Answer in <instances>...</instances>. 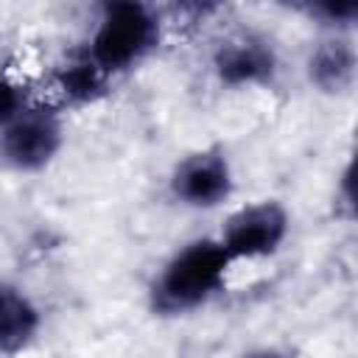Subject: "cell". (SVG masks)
Listing matches in <instances>:
<instances>
[{"mask_svg": "<svg viewBox=\"0 0 358 358\" xmlns=\"http://www.w3.org/2000/svg\"><path fill=\"white\" fill-rule=\"evenodd\" d=\"M232 268L235 263L213 232L187 238L151 274L145 285V305L157 319L193 316L227 291Z\"/></svg>", "mask_w": 358, "mask_h": 358, "instance_id": "1", "label": "cell"}, {"mask_svg": "<svg viewBox=\"0 0 358 358\" xmlns=\"http://www.w3.org/2000/svg\"><path fill=\"white\" fill-rule=\"evenodd\" d=\"M165 34L168 22L162 6L143 0H106L95 8L92 28L81 45L92 62L117 81L157 56Z\"/></svg>", "mask_w": 358, "mask_h": 358, "instance_id": "2", "label": "cell"}, {"mask_svg": "<svg viewBox=\"0 0 358 358\" xmlns=\"http://www.w3.org/2000/svg\"><path fill=\"white\" fill-rule=\"evenodd\" d=\"M238 176L224 143H204L185 151L168 171V199L190 213H213L235 199Z\"/></svg>", "mask_w": 358, "mask_h": 358, "instance_id": "3", "label": "cell"}, {"mask_svg": "<svg viewBox=\"0 0 358 358\" xmlns=\"http://www.w3.org/2000/svg\"><path fill=\"white\" fill-rule=\"evenodd\" d=\"M291 210L280 199L260 196L229 207L213 235L235 266L257 263L282 252L291 235Z\"/></svg>", "mask_w": 358, "mask_h": 358, "instance_id": "4", "label": "cell"}, {"mask_svg": "<svg viewBox=\"0 0 358 358\" xmlns=\"http://www.w3.org/2000/svg\"><path fill=\"white\" fill-rule=\"evenodd\" d=\"M64 117L48 98H34L25 112L0 129V168L20 176L48 171L67 143Z\"/></svg>", "mask_w": 358, "mask_h": 358, "instance_id": "5", "label": "cell"}, {"mask_svg": "<svg viewBox=\"0 0 358 358\" xmlns=\"http://www.w3.org/2000/svg\"><path fill=\"white\" fill-rule=\"evenodd\" d=\"M210 73L232 92L271 90L282 76L280 45L260 28H235L210 50Z\"/></svg>", "mask_w": 358, "mask_h": 358, "instance_id": "6", "label": "cell"}, {"mask_svg": "<svg viewBox=\"0 0 358 358\" xmlns=\"http://www.w3.org/2000/svg\"><path fill=\"white\" fill-rule=\"evenodd\" d=\"M305 84L324 98H350L358 84L355 34H316L302 59Z\"/></svg>", "mask_w": 358, "mask_h": 358, "instance_id": "7", "label": "cell"}, {"mask_svg": "<svg viewBox=\"0 0 358 358\" xmlns=\"http://www.w3.org/2000/svg\"><path fill=\"white\" fill-rule=\"evenodd\" d=\"M112 84H115V78H109L92 62V56L84 50V45H76L53 64L48 101L56 103L67 115L73 109H87V106L101 103L112 92Z\"/></svg>", "mask_w": 358, "mask_h": 358, "instance_id": "8", "label": "cell"}, {"mask_svg": "<svg viewBox=\"0 0 358 358\" xmlns=\"http://www.w3.org/2000/svg\"><path fill=\"white\" fill-rule=\"evenodd\" d=\"M45 310L14 277L0 274V358H20L39 341Z\"/></svg>", "mask_w": 358, "mask_h": 358, "instance_id": "9", "label": "cell"}, {"mask_svg": "<svg viewBox=\"0 0 358 358\" xmlns=\"http://www.w3.org/2000/svg\"><path fill=\"white\" fill-rule=\"evenodd\" d=\"M299 14L316 28V34H355L358 28V3H336V0H319V3H302L296 6Z\"/></svg>", "mask_w": 358, "mask_h": 358, "instance_id": "10", "label": "cell"}, {"mask_svg": "<svg viewBox=\"0 0 358 358\" xmlns=\"http://www.w3.org/2000/svg\"><path fill=\"white\" fill-rule=\"evenodd\" d=\"M34 98L36 95L31 92V87L20 76L0 70V129L8 126L20 112H25Z\"/></svg>", "mask_w": 358, "mask_h": 358, "instance_id": "11", "label": "cell"}, {"mask_svg": "<svg viewBox=\"0 0 358 358\" xmlns=\"http://www.w3.org/2000/svg\"><path fill=\"white\" fill-rule=\"evenodd\" d=\"M333 210L336 215H341L344 221L355 218V168L352 159L344 162V168L336 176V187H333Z\"/></svg>", "mask_w": 358, "mask_h": 358, "instance_id": "12", "label": "cell"}, {"mask_svg": "<svg viewBox=\"0 0 358 358\" xmlns=\"http://www.w3.org/2000/svg\"><path fill=\"white\" fill-rule=\"evenodd\" d=\"M235 358H296V352L285 344H252L241 350Z\"/></svg>", "mask_w": 358, "mask_h": 358, "instance_id": "13", "label": "cell"}]
</instances>
